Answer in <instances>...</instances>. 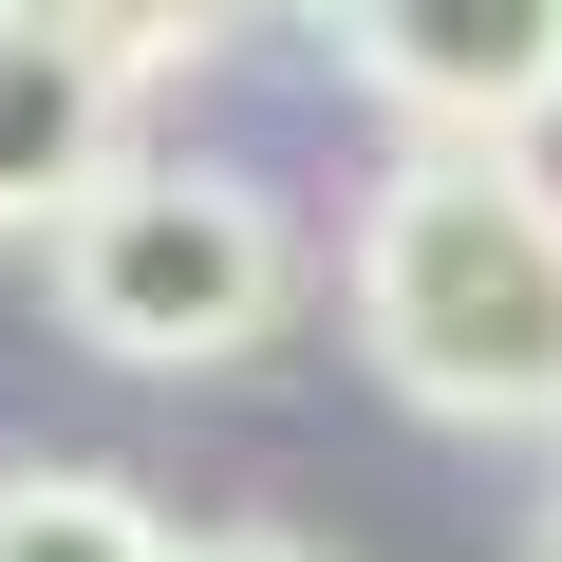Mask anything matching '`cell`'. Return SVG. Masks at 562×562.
Here are the masks:
<instances>
[{
	"mask_svg": "<svg viewBox=\"0 0 562 562\" xmlns=\"http://www.w3.org/2000/svg\"><path fill=\"white\" fill-rule=\"evenodd\" d=\"M338 301H357V357L431 431H562V169L413 132L357 188Z\"/></svg>",
	"mask_w": 562,
	"mask_h": 562,
	"instance_id": "1",
	"label": "cell"
},
{
	"mask_svg": "<svg viewBox=\"0 0 562 562\" xmlns=\"http://www.w3.org/2000/svg\"><path fill=\"white\" fill-rule=\"evenodd\" d=\"M57 319L113 357V375H225L301 319V225H281L262 169H188V150H132L76 225H57Z\"/></svg>",
	"mask_w": 562,
	"mask_h": 562,
	"instance_id": "2",
	"label": "cell"
},
{
	"mask_svg": "<svg viewBox=\"0 0 562 562\" xmlns=\"http://www.w3.org/2000/svg\"><path fill=\"white\" fill-rule=\"evenodd\" d=\"M338 76L394 132L543 150V113H562V0H338Z\"/></svg>",
	"mask_w": 562,
	"mask_h": 562,
	"instance_id": "3",
	"label": "cell"
},
{
	"mask_svg": "<svg viewBox=\"0 0 562 562\" xmlns=\"http://www.w3.org/2000/svg\"><path fill=\"white\" fill-rule=\"evenodd\" d=\"M113 169H132V76H94L57 20H20V0H0V225L57 244Z\"/></svg>",
	"mask_w": 562,
	"mask_h": 562,
	"instance_id": "4",
	"label": "cell"
},
{
	"mask_svg": "<svg viewBox=\"0 0 562 562\" xmlns=\"http://www.w3.org/2000/svg\"><path fill=\"white\" fill-rule=\"evenodd\" d=\"M0 562H188L113 469H0Z\"/></svg>",
	"mask_w": 562,
	"mask_h": 562,
	"instance_id": "5",
	"label": "cell"
},
{
	"mask_svg": "<svg viewBox=\"0 0 562 562\" xmlns=\"http://www.w3.org/2000/svg\"><path fill=\"white\" fill-rule=\"evenodd\" d=\"M20 20H57L94 76H132V94H150V76H188V57L244 20V0H20Z\"/></svg>",
	"mask_w": 562,
	"mask_h": 562,
	"instance_id": "6",
	"label": "cell"
},
{
	"mask_svg": "<svg viewBox=\"0 0 562 562\" xmlns=\"http://www.w3.org/2000/svg\"><path fill=\"white\" fill-rule=\"evenodd\" d=\"M188 562H319V543H301V525H206Z\"/></svg>",
	"mask_w": 562,
	"mask_h": 562,
	"instance_id": "7",
	"label": "cell"
},
{
	"mask_svg": "<svg viewBox=\"0 0 562 562\" xmlns=\"http://www.w3.org/2000/svg\"><path fill=\"white\" fill-rule=\"evenodd\" d=\"M525 562H562V506H543V525H525Z\"/></svg>",
	"mask_w": 562,
	"mask_h": 562,
	"instance_id": "8",
	"label": "cell"
},
{
	"mask_svg": "<svg viewBox=\"0 0 562 562\" xmlns=\"http://www.w3.org/2000/svg\"><path fill=\"white\" fill-rule=\"evenodd\" d=\"M319 20H338V0H319Z\"/></svg>",
	"mask_w": 562,
	"mask_h": 562,
	"instance_id": "9",
	"label": "cell"
}]
</instances>
